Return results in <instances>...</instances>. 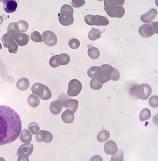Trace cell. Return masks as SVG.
Here are the masks:
<instances>
[{"mask_svg":"<svg viewBox=\"0 0 158 161\" xmlns=\"http://www.w3.org/2000/svg\"><path fill=\"white\" fill-rule=\"evenodd\" d=\"M150 106L153 108H156L158 107V97L154 95L151 97L149 100Z\"/></svg>","mask_w":158,"mask_h":161,"instance_id":"obj_36","label":"cell"},{"mask_svg":"<svg viewBox=\"0 0 158 161\" xmlns=\"http://www.w3.org/2000/svg\"><path fill=\"white\" fill-rule=\"evenodd\" d=\"M157 14V9L156 8H152L147 13L142 15L140 19L142 22L145 23H149L155 19Z\"/></svg>","mask_w":158,"mask_h":161,"instance_id":"obj_14","label":"cell"},{"mask_svg":"<svg viewBox=\"0 0 158 161\" xmlns=\"http://www.w3.org/2000/svg\"><path fill=\"white\" fill-rule=\"evenodd\" d=\"M73 12V9L70 5L67 4L63 5L58 15L60 23L65 26L73 24L74 21Z\"/></svg>","mask_w":158,"mask_h":161,"instance_id":"obj_4","label":"cell"},{"mask_svg":"<svg viewBox=\"0 0 158 161\" xmlns=\"http://www.w3.org/2000/svg\"><path fill=\"white\" fill-rule=\"evenodd\" d=\"M32 92L43 100L50 99L52 96V92L46 85L39 82L34 84L31 88Z\"/></svg>","mask_w":158,"mask_h":161,"instance_id":"obj_5","label":"cell"},{"mask_svg":"<svg viewBox=\"0 0 158 161\" xmlns=\"http://www.w3.org/2000/svg\"><path fill=\"white\" fill-rule=\"evenodd\" d=\"M56 61L58 66L64 65L68 64L70 62V58L67 54L63 53L59 55H55Z\"/></svg>","mask_w":158,"mask_h":161,"instance_id":"obj_19","label":"cell"},{"mask_svg":"<svg viewBox=\"0 0 158 161\" xmlns=\"http://www.w3.org/2000/svg\"><path fill=\"white\" fill-rule=\"evenodd\" d=\"M87 53L89 56L94 60L98 59L100 55L99 50L97 47H92L89 48Z\"/></svg>","mask_w":158,"mask_h":161,"instance_id":"obj_27","label":"cell"},{"mask_svg":"<svg viewBox=\"0 0 158 161\" xmlns=\"http://www.w3.org/2000/svg\"><path fill=\"white\" fill-rule=\"evenodd\" d=\"M14 39L19 46H23L28 43L30 37L26 33H19L14 36Z\"/></svg>","mask_w":158,"mask_h":161,"instance_id":"obj_16","label":"cell"},{"mask_svg":"<svg viewBox=\"0 0 158 161\" xmlns=\"http://www.w3.org/2000/svg\"><path fill=\"white\" fill-rule=\"evenodd\" d=\"M84 21L88 25L91 26H106L109 23L108 19L100 15H86L84 17Z\"/></svg>","mask_w":158,"mask_h":161,"instance_id":"obj_6","label":"cell"},{"mask_svg":"<svg viewBox=\"0 0 158 161\" xmlns=\"http://www.w3.org/2000/svg\"><path fill=\"white\" fill-rule=\"evenodd\" d=\"M113 72L112 74L111 80L114 81L118 80L120 77V75L119 70L113 67Z\"/></svg>","mask_w":158,"mask_h":161,"instance_id":"obj_37","label":"cell"},{"mask_svg":"<svg viewBox=\"0 0 158 161\" xmlns=\"http://www.w3.org/2000/svg\"><path fill=\"white\" fill-rule=\"evenodd\" d=\"M3 4L4 10L8 13H11L15 11L18 6L15 0H4Z\"/></svg>","mask_w":158,"mask_h":161,"instance_id":"obj_18","label":"cell"},{"mask_svg":"<svg viewBox=\"0 0 158 161\" xmlns=\"http://www.w3.org/2000/svg\"><path fill=\"white\" fill-rule=\"evenodd\" d=\"M151 110L148 108H144L140 112L139 119L141 121H144L149 119L151 117Z\"/></svg>","mask_w":158,"mask_h":161,"instance_id":"obj_29","label":"cell"},{"mask_svg":"<svg viewBox=\"0 0 158 161\" xmlns=\"http://www.w3.org/2000/svg\"><path fill=\"white\" fill-rule=\"evenodd\" d=\"M44 43L48 46H55L57 43V39L55 34L49 30L44 31L42 34Z\"/></svg>","mask_w":158,"mask_h":161,"instance_id":"obj_11","label":"cell"},{"mask_svg":"<svg viewBox=\"0 0 158 161\" xmlns=\"http://www.w3.org/2000/svg\"><path fill=\"white\" fill-rule=\"evenodd\" d=\"M113 70V67L108 64H103L100 67L97 66L93 77L100 83H106L111 79Z\"/></svg>","mask_w":158,"mask_h":161,"instance_id":"obj_3","label":"cell"},{"mask_svg":"<svg viewBox=\"0 0 158 161\" xmlns=\"http://www.w3.org/2000/svg\"><path fill=\"white\" fill-rule=\"evenodd\" d=\"M28 129L30 132L32 134L35 135L39 131L40 127L37 123L32 122L29 124Z\"/></svg>","mask_w":158,"mask_h":161,"instance_id":"obj_30","label":"cell"},{"mask_svg":"<svg viewBox=\"0 0 158 161\" xmlns=\"http://www.w3.org/2000/svg\"><path fill=\"white\" fill-rule=\"evenodd\" d=\"M16 23L19 32H25L27 31L29 28V24L26 21L20 20Z\"/></svg>","mask_w":158,"mask_h":161,"instance_id":"obj_28","label":"cell"},{"mask_svg":"<svg viewBox=\"0 0 158 161\" xmlns=\"http://www.w3.org/2000/svg\"><path fill=\"white\" fill-rule=\"evenodd\" d=\"M123 151L122 150H118L117 152L112 155L111 161H123L124 160Z\"/></svg>","mask_w":158,"mask_h":161,"instance_id":"obj_33","label":"cell"},{"mask_svg":"<svg viewBox=\"0 0 158 161\" xmlns=\"http://www.w3.org/2000/svg\"><path fill=\"white\" fill-rule=\"evenodd\" d=\"M103 84L99 82L94 77H93L90 81V86L91 88L94 90H99L102 87Z\"/></svg>","mask_w":158,"mask_h":161,"instance_id":"obj_32","label":"cell"},{"mask_svg":"<svg viewBox=\"0 0 158 161\" xmlns=\"http://www.w3.org/2000/svg\"><path fill=\"white\" fill-rule=\"evenodd\" d=\"M19 135L20 138L23 143H27L31 142L32 136L27 129L23 130L20 132Z\"/></svg>","mask_w":158,"mask_h":161,"instance_id":"obj_23","label":"cell"},{"mask_svg":"<svg viewBox=\"0 0 158 161\" xmlns=\"http://www.w3.org/2000/svg\"><path fill=\"white\" fill-rule=\"evenodd\" d=\"M2 45L0 42V50L2 49Z\"/></svg>","mask_w":158,"mask_h":161,"instance_id":"obj_43","label":"cell"},{"mask_svg":"<svg viewBox=\"0 0 158 161\" xmlns=\"http://www.w3.org/2000/svg\"><path fill=\"white\" fill-rule=\"evenodd\" d=\"M110 136V132L106 130H102L97 135V139L101 142H104L107 140Z\"/></svg>","mask_w":158,"mask_h":161,"instance_id":"obj_26","label":"cell"},{"mask_svg":"<svg viewBox=\"0 0 158 161\" xmlns=\"http://www.w3.org/2000/svg\"><path fill=\"white\" fill-rule=\"evenodd\" d=\"M53 138V135L50 132L43 130H40L35 136L36 140L39 142L44 141L49 143L52 141Z\"/></svg>","mask_w":158,"mask_h":161,"instance_id":"obj_12","label":"cell"},{"mask_svg":"<svg viewBox=\"0 0 158 161\" xmlns=\"http://www.w3.org/2000/svg\"><path fill=\"white\" fill-rule=\"evenodd\" d=\"M68 45L71 48L76 49L80 46V42L78 39L76 38H72L69 40Z\"/></svg>","mask_w":158,"mask_h":161,"instance_id":"obj_35","label":"cell"},{"mask_svg":"<svg viewBox=\"0 0 158 161\" xmlns=\"http://www.w3.org/2000/svg\"><path fill=\"white\" fill-rule=\"evenodd\" d=\"M90 161L98 160V161H102L103 160L102 158L100 156L95 155V156L92 157V158H91V159H90Z\"/></svg>","mask_w":158,"mask_h":161,"instance_id":"obj_41","label":"cell"},{"mask_svg":"<svg viewBox=\"0 0 158 161\" xmlns=\"http://www.w3.org/2000/svg\"><path fill=\"white\" fill-rule=\"evenodd\" d=\"M104 151L107 155H111L116 153L118 150L116 143L112 140H109L105 144Z\"/></svg>","mask_w":158,"mask_h":161,"instance_id":"obj_15","label":"cell"},{"mask_svg":"<svg viewBox=\"0 0 158 161\" xmlns=\"http://www.w3.org/2000/svg\"><path fill=\"white\" fill-rule=\"evenodd\" d=\"M139 32L142 37L148 38L158 33V22H154L149 24H144L139 29Z\"/></svg>","mask_w":158,"mask_h":161,"instance_id":"obj_7","label":"cell"},{"mask_svg":"<svg viewBox=\"0 0 158 161\" xmlns=\"http://www.w3.org/2000/svg\"><path fill=\"white\" fill-rule=\"evenodd\" d=\"M31 40L34 42L40 43L43 42L42 36L37 31H35L31 35Z\"/></svg>","mask_w":158,"mask_h":161,"instance_id":"obj_34","label":"cell"},{"mask_svg":"<svg viewBox=\"0 0 158 161\" xmlns=\"http://www.w3.org/2000/svg\"><path fill=\"white\" fill-rule=\"evenodd\" d=\"M33 149V146L31 143L21 145L18 149L17 155L18 156L19 155L23 154L29 156L32 154Z\"/></svg>","mask_w":158,"mask_h":161,"instance_id":"obj_13","label":"cell"},{"mask_svg":"<svg viewBox=\"0 0 158 161\" xmlns=\"http://www.w3.org/2000/svg\"><path fill=\"white\" fill-rule=\"evenodd\" d=\"M152 92V88L148 84H134L130 89L128 94L131 98L146 100L151 95Z\"/></svg>","mask_w":158,"mask_h":161,"instance_id":"obj_2","label":"cell"},{"mask_svg":"<svg viewBox=\"0 0 158 161\" xmlns=\"http://www.w3.org/2000/svg\"><path fill=\"white\" fill-rule=\"evenodd\" d=\"M12 35L6 33L1 37V40L4 47L8 48L10 53L15 54L18 50V46Z\"/></svg>","mask_w":158,"mask_h":161,"instance_id":"obj_8","label":"cell"},{"mask_svg":"<svg viewBox=\"0 0 158 161\" xmlns=\"http://www.w3.org/2000/svg\"><path fill=\"white\" fill-rule=\"evenodd\" d=\"M78 100L70 98L66 101L64 103L63 105V107H65L67 109L71 110L74 114L78 109Z\"/></svg>","mask_w":158,"mask_h":161,"instance_id":"obj_20","label":"cell"},{"mask_svg":"<svg viewBox=\"0 0 158 161\" xmlns=\"http://www.w3.org/2000/svg\"><path fill=\"white\" fill-rule=\"evenodd\" d=\"M124 0H107L104 1V6H122L124 3Z\"/></svg>","mask_w":158,"mask_h":161,"instance_id":"obj_31","label":"cell"},{"mask_svg":"<svg viewBox=\"0 0 158 161\" xmlns=\"http://www.w3.org/2000/svg\"><path fill=\"white\" fill-rule=\"evenodd\" d=\"M28 104L32 107L35 108L39 105L40 100L37 96L32 94H30L28 97L27 99Z\"/></svg>","mask_w":158,"mask_h":161,"instance_id":"obj_24","label":"cell"},{"mask_svg":"<svg viewBox=\"0 0 158 161\" xmlns=\"http://www.w3.org/2000/svg\"><path fill=\"white\" fill-rule=\"evenodd\" d=\"M28 156L24 154H20L18 156L17 161H29Z\"/></svg>","mask_w":158,"mask_h":161,"instance_id":"obj_40","label":"cell"},{"mask_svg":"<svg viewBox=\"0 0 158 161\" xmlns=\"http://www.w3.org/2000/svg\"><path fill=\"white\" fill-rule=\"evenodd\" d=\"M22 127V122L17 112L8 106L0 105V146L15 141Z\"/></svg>","mask_w":158,"mask_h":161,"instance_id":"obj_1","label":"cell"},{"mask_svg":"<svg viewBox=\"0 0 158 161\" xmlns=\"http://www.w3.org/2000/svg\"><path fill=\"white\" fill-rule=\"evenodd\" d=\"M30 86V81L27 78L23 77L19 79L16 82V86L20 90L25 91Z\"/></svg>","mask_w":158,"mask_h":161,"instance_id":"obj_22","label":"cell"},{"mask_svg":"<svg viewBox=\"0 0 158 161\" xmlns=\"http://www.w3.org/2000/svg\"><path fill=\"white\" fill-rule=\"evenodd\" d=\"M82 88V84L79 80L76 79H72L68 83L67 94L71 97L76 96L80 93Z\"/></svg>","mask_w":158,"mask_h":161,"instance_id":"obj_9","label":"cell"},{"mask_svg":"<svg viewBox=\"0 0 158 161\" xmlns=\"http://www.w3.org/2000/svg\"><path fill=\"white\" fill-rule=\"evenodd\" d=\"M101 35V33L99 29L93 28L89 32L88 37L89 40L93 41L99 39Z\"/></svg>","mask_w":158,"mask_h":161,"instance_id":"obj_25","label":"cell"},{"mask_svg":"<svg viewBox=\"0 0 158 161\" xmlns=\"http://www.w3.org/2000/svg\"><path fill=\"white\" fill-rule=\"evenodd\" d=\"M85 3L84 0H72L71 4L74 8H78L84 6Z\"/></svg>","mask_w":158,"mask_h":161,"instance_id":"obj_38","label":"cell"},{"mask_svg":"<svg viewBox=\"0 0 158 161\" xmlns=\"http://www.w3.org/2000/svg\"><path fill=\"white\" fill-rule=\"evenodd\" d=\"M61 118L63 122L65 123H72L75 118L74 113L71 110L67 109L62 113Z\"/></svg>","mask_w":158,"mask_h":161,"instance_id":"obj_21","label":"cell"},{"mask_svg":"<svg viewBox=\"0 0 158 161\" xmlns=\"http://www.w3.org/2000/svg\"><path fill=\"white\" fill-rule=\"evenodd\" d=\"M104 10L109 16L113 18H121L125 14V9L121 6H106L104 7Z\"/></svg>","mask_w":158,"mask_h":161,"instance_id":"obj_10","label":"cell"},{"mask_svg":"<svg viewBox=\"0 0 158 161\" xmlns=\"http://www.w3.org/2000/svg\"><path fill=\"white\" fill-rule=\"evenodd\" d=\"M70 98V97L68 96L66 93H62L59 95L57 98V99L60 101L63 105L66 101Z\"/></svg>","mask_w":158,"mask_h":161,"instance_id":"obj_39","label":"cell"},{"mask_svg":"<svg viewBox=\"0 0 158 161\" xmlns=\"http://www.w3.org/2000/svg\"><path fill=\"white\" fill-rule=\"evenodd\" d=\"M3 21V17L0 15V25L2 24Z\"/></svg>","mask_w":158,"mask_h":161,"instance_id":"obj_42","label":"cell"},{"mask_svg":"<svg viewBox=\"0 0 158 161\" xmlns=\"http://www.w3.org/2000/svg\"><path fill=\"white\" fill-rule=\"evenodd\" d=\"M63 107L62 103L60 101L56 100L51 103L49 105V109L52 114L57 115L60 113Z\"/></svg>","mask_w":158,"mask_h":161,"instance_id":"obj_17","label":"cell"}]
</instances>
